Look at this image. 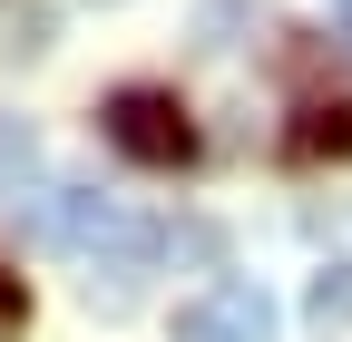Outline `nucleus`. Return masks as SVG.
Returning <instances> with one entry per match:
<instances>
[{
	"label": "nucleus",
	"instance_id": "1",
	"mask_svg": "<svg viewBox=\"0 0 352 342\" xmlns=\"http://www.w3.org/2000/svg\"><path fill=\"white\" fill-rule=\"evenodd\" d=\"M39 244H69V254H88V264L98 274H138L147 254L166 244L147 216H127V205H108V196H88V186H59L50 205H39Z\"/></svg>",
	"mask_w": 352,
	"mask_h": 342
},
{
	"label": "nucleus",
	"instance_id": "2",
	"mask_svg": "<svg viewBox=\"0 0 352 342\" xmlns=\"http://www.w3.org/2000/svg\"><path fill=\"white\" fill-rule=\"evenodd\" d=\"M98 127H108V147H118L127 166H186V157H196V117H186L176 89H118V98L98 108Z\"/></svg>",
	"mask_w": 352,
	"mask_h": 342
},
{
	"label": "nucleus",
	"instance_id": "3",
	"mask_svg": "<svg viewBox=\"0 0 352 342\" xmlns=\"http://www.w3.org/2000/svg\"><path fill=\"white\" fill-rule=\"evenodd\" d=\"M274 332H284V313L264 284H206L176 304V342H274Z\"/></svg>",
	"mask_w": 352,
	"mask_h": 342
},
{
	"label": "nucleus",
	"instance_id": "4",
	"mask_svg": "<svg viewBox=\"0 0 352 342\" xmlns=\"http://www.w3.org/2000/svg\"><path fill=\"white\" fill-rule=\"evenodd\" d=\"M284 157H294V166H352V98H314V108H294Z\"/></svg>",
	"mask_w": 352,
	"mask_h": 342
},
{
	"label": "nucleus",
	"instance_id": "5",
	"mask_svg": "<svg viewBox=\"0 0 352 342\" xmlns=\"http://www.w3.org/2000/svg\"><path fill=\"white\" fill-rule=\"evenodd\" d=\"M303 323H314V332H342V323H352V264H323V274H314Z\"/></svg>",
	"mask_w": 352,
	"mask_h": 342
},
{
	"label": "nucleus",
	"instance_id": "6",
	"mask_svg": "<svg viewBox=\"0 0 352 342\" xmlns=\"http://www.w3.org/2000/svg\"><path fill=\"white\" fill-rule=\"evenodd\" d=\"M30 166H39V127L30 117H0V196H20Z\"/></svg>",
	"mask_w": 352,
	"mask_h": 342
},
{
	"label": "nucleus",
	"instance_id": "7",
	"mask_svg": "<svg viewBox=\"0 0 352 342\" xmlns=\"http://www.w3.org/2000/svg\"><path fill=\"white\" fill-rule=\"evenodd\" d=\"M30 323V293H20V274H0V332H20Z\"/></svg>",
	"mask_w": 352,
	"mask_h": 342
},
{
	"label": "nucleus",
	"instance_id": "8",
	"mask_svg": "<svg viewBox=\"0 0 352 342\" xmlns=\"http://www.w3.org/2000/svg\"><path fill=\"white\" fill-rule=\"evenodd\" d=\"M342 39H352V0H342Z\"/></svg>",
	"mask_w": 352,
	"mask_h": 342
}]
</instances>
